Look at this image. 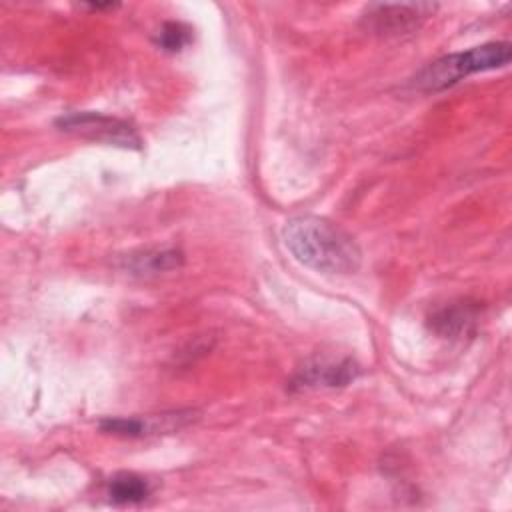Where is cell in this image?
Returning a JSON list of instances; mask_svg holds the SVG:
<instances>
[{
    "instance_id": "4",
    "label": "cell",
    "mask_w": 512,
    "mask_h": 512,
    "mask_svg": "<svg viewBox=\"0 0 512 512\" xmlns=\"http://www.w3.org/2000/svg\"><path fill=\"white\" fill-rule=\"evenodd\" d=\"M56 126L60 130L66 132H76L88 138H96V140H104L110 144H118L124 148L130 146H138L140 138L136 136V132L122 120L104 116V114H96V112H72L62 116Z\"/></svg>"
},
{
    "instance_id": "6",
    "label": "cell",
    "mask_w": 512,
    "mask_h": 512,
    "mask_svg": "<svg viewBox=\"0 0 512 512\" xmlns=\"http://www.w3.org/2000/svg\"><path fill=\"white\" fill-rule=\"evenodd\" d=\"M478 318V306L470 302H454L430 316V328L440 336H460L468 332Z\"/></svg>"
},
{
    "instance_id": "9",
    "label": "cell",
    "mask_w": 512,
    "mask_h": 512,
    "mask_svg": "<svg viewBox=\"0 0 512 512\" xmlns=\"http://www.w3.org/2000/svg\"><path fill=\"white\" fill-rule=\"evenodd\" d=\"M100 430L116 436H146L152 432H160L162 424L160 418L148 416V418H138V416H128V418H106L100 422Z\"/></svg>"
},
{
    "instance_id": "3",
    "label": "cell",
    "mask_w": 512,
    "mask_h": 512,
    "mask_svg": "<svg viewBox=\"0 0 512 512\" xmlns=\"http://www.w3.org/2000/svg\"><path fill=\"white\" fill-rule=\"evenodd\" d=\"M438 6L430 2L402 4H370L362 14V24L376 34H402L420 26L422 20L434 14Z\"/></svg>"
},
{
    "instance_id": "1",
    "label": "cell",
    "mask_w": 512,
    "mask_h": 512,
    "mask_svg": "<svg viewBox=\"0 0 512 512\" xmlns=\"http://www.w3.org/2000/svg\"><path fill=\"white\" fill-rule=\"evenodd\" d=\"M284 244L304 266L326 274H354L362 252L354 238L334 222L320 216H296L286 222Z\"/></svg>"
},
{
    "instance_id": "5",
    "label": "cell",
    "mask_w": 512,
    "mask_h": 512,
    "mask_svg": "<svg viewBox=\"0 0 512 512\" xmlns=\"http://www.w3.org/2000/svg\"><path fill=\"white\" fill-rule=\"evenodd\" d=\"M358 374V368L352 360H340V362H312L302 366L294 380H292V388H318V386H344L350 380H354V376Z\"/></svg>"
},
{
    "instance_id": "8",
    "label": "cell",
    "mask_w": 512,
    "mask_h": 512,
    "mask_svg": "<svg viewBox=\"0 0 512 512\" xmlns=\"http://www.w3.org/2000/svg\"><path fill=\"white\" fill-rule=\"evenodd\" d=\"M150 494L148 482L132 472H120L108 482V496L114 504H138Z\"/></svg>"
},
{
    "instance_id": "7",
    "label": "cell",
    "mask_w": 512,
    "mask_h": 512,
    "mask_svg": "<svg viewBox=\"0 0 512 512\" xmlns=\"http://www.w3.org/2000/svg\"><path fill=\"white\" fill-rule=\"evenodd\" d=\"M184 256L178 250H144L124 258V268L132 274H158L178 268Z\"/></svg>"
},
{
    "instance_id": "10",
    "label": "cell",
    "mask_w": 512,
    "mask_h": 512,
    "mask_svg": "<svg viewBox=\"0 0 512 512\" xmlns=\"http://www.w3.org/2000/svg\"><path fill=\"white\" fill-rule=\"evenodd\" d=\"M192 40V30L182 22H164L156 34V44L164 52H180Z\"/></svg>"
},
{
    "instance_id": "2",
    "label": "cell",
    "mask_w": 512,
    "mask_h": 512,
    "mask_svg": "<svg viewBox=\"0 0 512 512\" xmlns=\"http://www.w3.org/2000/svg\"><path fill=\"white\" fill-rule=\"evenodd\" d=\"M510 56L512 48L508 42H488L474 46L470 50L448 54L430 62L414 76L412 86L422 92H438L470 74L504 68L510 62Z\"/></svg>"
}]
</instances>
